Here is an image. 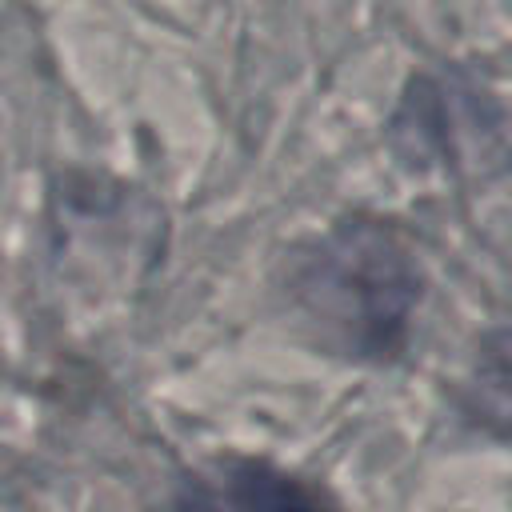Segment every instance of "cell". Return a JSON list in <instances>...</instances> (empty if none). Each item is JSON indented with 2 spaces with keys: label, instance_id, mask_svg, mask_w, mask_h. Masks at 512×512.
I'll return each instance as SVG.
<instances>
[{
  "label": "cell",
  "instance_id": "cell-2",
  "mask_svg": "<svg viewBox=\"0 0 512 512\" xmlns=\"http://www.w3.org/2000/svg\"><path fill=\"white\" fill-rule=\"evenodd\" d=\"M228 512H336L324 492H316L312 484L260 464V460H244L228 472L224 488H220Z\"/></svg>",
  "mask_w": 512,
  "mask_h": 512
},
{
  "label": "cell",
  "instance_id": "cell-1",
  "mask_svg": "<svg viewBox=\"0 0 512 512\" xmlns=\"http://www.w3.org/2000/svg\"><path fill=\"white\" fill-rule=\"evenodd\" d=\"M292 292L336 348L360 360H388L404 348L408 320L424 296V272L392 224L344 220L308 248Z\"/></svg>",
  "mask_w": 512,
  "mask_h": 512
},
{
  "label": "cell",
  "instance_id": "cell-3",
  "mask_svg": "<svg viewBox=\"0 0 512 512\" xmlns=\"http://www.w3.org/2000/svg\"><path fill=\"white\" fill-rule=\"evenodd\" d=\"M476 408L488 424H512V328H500L484 340L476 380Z\"/></svg>",
  "mask_w": 512,
  "mask_h": 512
},
{
  "label": "cell",
  "instance_id": "cell-4",
  "mask_svg": "<svg viewBox=\"0 0 512 512\" xmlns=\"http://www.w3.org/2000/svg\"><path fill=\"white\" fill-rule=\"evenodd\" d=\"M176 512H228L220 488H208V484H188L176 500Z\"/></svg>",
  "mask_w": 512,
  "mask_h": 512
}]
</instances>
